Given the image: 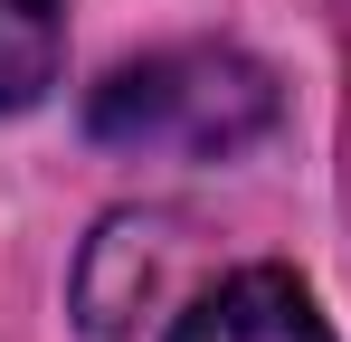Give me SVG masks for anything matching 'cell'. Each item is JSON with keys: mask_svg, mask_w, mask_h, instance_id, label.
<instances>
[{"mask_svg": "<svg viewBox=\"0 0 351 342\" xmlns=\"http://www.w3.org/2000/svg\"><path fill=\"white\" fill-rule=\"evenodd\" d=\"M276 124V76L237 48H152L114 67L86 105V133L114 152H180V162H228Z\"/></svg>", "mask_w": 351, "mask_h": 342, "instance_id": "obj_1", "label": "cell"}, {"mask_svg": "<svg viewBox=\"0 0 351 342\" xmlns=\"http://www.w3.org/2000/svg\"><path fill=\"white\" fill-rule=\"evenodd\" d=\"M171 342H332V323L313 314V295L285 266H247V276L209 285L171 323Z\"/></svg>", "mask_w": 351, "mask_h": 342, "instance_id": "obj_2", "label": "cell"}, {"mask_svg": "<svg viewBox=\"0 0 351 342\" xmlns=\"http://www.w3.org/2000/svg\"><path fill=\"white\" fill-rule=\"evenodd\" d=\"M86 257L123 266V285H105V295L86 304V323H95V333H123V323L162 295V276H171V257H180V238H171V219H133V209H123V219L95 228V247H86Z\"/></svg>", "mask_w": 351, "mask_h": 342, "instance_id": "obj_3", "label": "cell"}, {"mask_svg": "<svg viewBox=\"0 0 351 342\" xmlns=\"http://www.w3.org/2000/svg\"><path fill=\"white\" fill-rule=\"evenodd\" d=\"M58 57H66L58 0H0V114L38 105L58 86Z\"/></svg>", "mask_w": 351, "mask_h": 342, "instance_id": "obj_4", "label": "cell"}]
</instances>
